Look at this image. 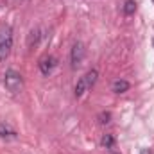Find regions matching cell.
I'll return each instance as SVG.
<instances>
[{"label": "cell", "mask_w": 154, "mask_h": 154, "mask_svg": "<svg viewBox=\"0 0 154 154\" xmlns=\"http://www.w3.org/2000/svg\"><path fill=\"white\" fill-rule=\"evenodd\" d=\"M13 48V31L11 27H0V61H5Z\"/></svg>", "instance_id": "obj_1"}, {"label": "cell", "mask_w": 154, "mask_h": 154, "mask_svg": "<svg viewBox=\"0 0 154 154\" xmlns=\"http://www.w3.org/2000/svg\"><path fill=\"white\" fill-rule=\"evenodd\" d=\"M4 86L11 93H20L23 90V79L16 70H7L4 75Z\"/></svg>", "instance_id": "obj_2"}, {"label": "cell", "mask_w": 154, "mask_h": 154, "mask_svg": "<svg viewBox=\"0 0 154 154\" xmlns=\"http://www.w3.org/2000/svg\"><path fill=\"white\" fill-rule=\"evenodd\" d=\"M97 77H99V72H97V70H90V72H86L84 75L77 81V84H75V97H82V95H84V93L93 86V84H95Z\"/></svg>", "instance_id": "obj_3"}, {"label": "cell", "mask_w": 154, "mask_h": 154, "mask_svg": "<svg viewBox=\"0 0 154 154\" xmlns=\"http://www.w3.org/2000/svg\"><path fill=\"white\" fill-rule=\"evenodd\" d=\"M84 54H86V48H84V45H82L81 41L74 43V47H72V52H70V61H72V66H74V68H77V66L82 63V59H84Z\"/></svg>", "instance_id": "obj_4"}, {"label": "cell", "mask_w": 154, "mask_h": 154, "mask_svg": "<svg viewBox=\"0 0 154 154\" xmlns=\"http://www.w3.org/2000/svg\"><path fill=\"white\" fill-rule=\"evenodd\" d=\"M54 66H56V59H54L52 56H45V57L39 61V70H41L43 75H48V74L54 70Z\"/></svg>", "instance_id": "obj_5"}, {"label": "cell", "mask_w": 154, "mask_h": 154, "mask_svg": "<svg viewBox=\"0 0 154 154\" xmlns=\"http://www.w3.org/2000/svg\"><path fill=\"white\" fill-rule=\"evenodd\" d=\"M111 88H113V91H115V93H124V91H127V90H129V82H127V81H124V79H116Z\"/></svg>", "instance_id": "obj_6"}, {"label": "cell", "mask_w": 154, "mask_h": 154, "mask_svg": "<svg viewBox=\"0 0 154 154\" xmlns=\"http://www.w3.org/2000/svg\"><path fill=\"white\" fill-rule=\"evenodd\" d=\"M41 38V34H39V29H32L31 32H29V41H27V45L29 47H32V45H36Z\"/></svg>", "instance_id": "obj_7"}, {"label": "cell", "mask_w": 154, "mask_h": 154, "mask_svg": "<svg viewBox=\"0 0 154 154\" xmlns=\"http://www.w3.org/2000/svg\"><path fill=\"white\" fill-rule=\"evenodd\" d=\"M0 136H2V138H11V136H14V131H13L9 125H4V124L0 122Z\"/></svg>", "instance_id": "obj_8"}, {"label": "cell", "mask_w": 154, "mask_h": 154, "mask_svg": "<svg viewBox=\"0 0 154 154\" xmlns=\"http://www.w3.org/2000/svg\"><path fill=\"white\" fill-rule=\"evenodd\" d=\"M136 11V2L134 0H125V4H124V13L125 14H133Z\"/></svg>", "instance_id": "obj_9"}, {"label": "cell", "mask_w": 154, "mask_h": 154, "mask_svg": "<svg viewBox=\"0 0 154 154\" xmlns=\"http://www.w3.org/2000/svg\"><path fill=\"white\" fill-rule=\"evenodd\" d=\"M113 143H115V138H113L111 134H106V136L102 138V145H104L106 149H113Z\"/></svg>", "instance_id": "obj_10"}]
</instances>
